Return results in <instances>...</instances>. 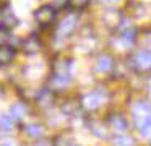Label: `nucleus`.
<instances>
[{"label": "nucleus", "instance_id": "1", "mask_svg": "<svg viewBox=\"0 0 151 146\" xmlns=\"http://www.w3.org/2000/svg\"><path fill=\"white\" fill-rule=\"evenodd\" d=\"M133 120L138 132L141 135H148L151 130V106L148 102H140L133 107Z\"/></svg>", "mask_w": 151, "mask_h": 146}, {"label": "nucleus", "instance_id": "2", "mask_svg": "<svg viewBox=\"0 0 151 146\" xmlns=\"http://www.w3.org/2000/svg\"><path fill=\"white\" fill-rule=\"evenodd\" d=\"M55 8L52 5H42L34 12V19L39 23L41 26H49L55 19Z\"/></svg>", "mask_w": 151, "mask_h": 146}, {"label": "nucleus", "instance_id": "3", "mask_svg": "<svg viewBox=\"0 0 151 146\" xmlns=\"http://www.w3.org/2000/svg\"><path fill=\"white\" fill-rule=\"evenodd\" d=\"M132 67L138 71L151 70V50H140L132 57Z\"/></svg>", "mask_w": 151, "mask_h": 146}, {"label": "nucleus", "instance_id": "4", "mask_svg": "<svg viewBox=\"0 0 151 146\" xmlns=\"http://www.w3.org/2000/svg\"><path fill=\"white\" fill-rule=\"evenodd\" d=\"M106 96L101 93V91H93L89 94H85L81 99V106L85 107L86 110H96L102 102H104Z\"/></svg>", "mask_w": 151, "mask_h": 146}, {"label": "nucleus", "instance_id": "5", "mask_svg": "<svg viewBox=\"0 0 151 146\" xmlns=\"http://www.w3.org/2000/svg\"><path fill=\"white\" fill-rule=\"evenodd\" d=\"M70 83V75L68 73H60V71H52L49 78V86L52 91H60L67 88Z\"/></svg>", "mask_w": 151, "mask_h": 146}, {"label": "nucleus", "instance_id": "6", "mask_svg": "<svg viewBox=\"0 0 151 146\" xmlns=\"http://www.w3.org/2000/svg\"><path fill=\"white\" fill-rule=\"evenodd\" d=\"M41 47H42V44H41L39 37H37V36H34V34L28 36V37L23 41V44H21L23 52H24V54H29V55L37 54V52L41 50Z\"/></svg>", "mask_w": 151, "mask_h": 146}, {"label": "nucleus", "instance_id": "7", "mask_svg": "<svg viewBox=\"0 0 151 146\" xmlns=\"http://www.w3.org/2000/svg\"><path fill=\"white\" fill-rule=\"evenodd\" d=\"M75 29H76V16L75 15H68L60 21L57 31H59L60 36H68V34H72Z\"/></svg>", "mask_w": 151, "mask_h": 146}, {"label": "nucleus", "instance_id": "8", "mask_svg": "<svg viewBox=\"0 0 151 146\" xmlns=\"http://www.w3.org/2000/svg\"><path fill=\"white\" fill-rule=\"evenodd\" d=\"M112 68H114V58H112L111 55L104 54L98 58V62H96V71H99V73H107Z\"/></svg>", "mask_w": 151, "mask_h": 146}, {"label": "nucleus", "instance_id": "9", "mask_svg": "<svg viewBox=\"0 0 151 146\" xmlns=\"http://www.w3.org/2000/svg\"><path fill=\"white\" fill-rule=\"evenodd\" d=\"M109 125H111V128H114L115 132L124 133L125 130H127L128 123H127V120H125L124 115H120V114H115V115H111V119H109Z\"/></svg>", "mask_w": 151, "mask_h": 146}, {"label": "nucleus", "instance_id": "10", "mask_svg": "<svg viewBox=\"0 0 151 146\" xmlns=\"http://www.w3.org/2000/svg\"><path fill=\"white\" fill-rule=\"evenodd\" d=\"M36 104L39 107H42V109L52 106V93H50V89H42L41 91V93L37 94V97H36Z\"/></svg>", "mask_w": 151, "mask_h": 146}, {"label": "nucleus", "instance_id": "11", "mask_svg": "<svg viewBox=\"0 0 151 146\" xmlns=\"http://www.w3.org/2000/svg\"><path fill=\"white\" fill-rule=\"evenodd\" d=\"M15 57V49L10 45H2L0 47V65H8L12 63Z\"/></svg>", "mask_w": 151, "mask_h": 146}, {"label": "nucleus", "instance_id": "12", "mask_svg": "<svg viewBox=\"0 0 151 146\" xmlns=\"http://www.w3.org/2000/svg\"><path fill=\"white\" fill-rule=\"evenodd\" d=\"M17 23H18V19H17V16H15L12 12L4 13L2 18H0V24L4 26L5 29H10V28H13V26H17Z\"/></svg>", "mask_w": 151, "mask_h": 146}, {"label": "nucleus", "instance_id": "13", "mask_svg": "<svg viewBox=\"0 0 151 146\" xmlns=\"http://www.w3.org/2000/svg\"><path fill=\"white\" fill-rule=\"evenodd\" d=\"M10 115L13 117L15 120L23 119V117L26 115V106H24V104H21V102H17L15 106H12V109H10Z\"/></svg>", "mask_w": 151, "mask_h": 146}, {"label": "nucleus", "instance_id": "14", "mask_svg": "<svg viewBox=\"0 0 151 146\" xmlns=\"http://www.w3.org/2000/svg\"><path fill=\"white\" fill-rule=\"evenodd\" d=\"M24 132H26L29 136H33V138H37V136L42 135V128H41L39 125H36V123H29V125H26L24 127Z\"/></svg>", "mask_w": 151, "mask_h": 146}, {"label": "nucleus", "instance_id": "15", "mask_svg": "<svg viewBox=\"0 0 151 146\" xmlns=\"http://www.w3.org/2000/svg\"><path fill=\"white\" fill-rule=\"evenodd\" d=\"M13 117L12 115H2L0 117V128L2 130H10L13 127Z\"/></svg>", "mask_w": 151, "mask_h": 146}, {"label": "nucleus", "instance_id": "16", "mask_svg": "<svg viewBox=\"0 0 151 146\" xmlns=\"http://www.w3.org/2000/svg\"><path fill=\"white\" fill-rule=\"evenodd\" d=\"M133 145V140L128 138V136H117L114 140V146H132Z\"/></svg>", "mask_w": 151, "mask_h": 146}, {"label": "nucleus", "instance_id": "17", "mask_svg": "<svg viewBox=\"0 0 151 146\" xmlns=\"http://www.w3.org/2000/svg\"><path fill=\"white\" fill-rule=\"evenodd\" d=\"M76 107H78V102H73V101H68V102H67L65 106H62V110L67 114V115H72V114L76 110Z\"/></svg>", "mask_w": 151, "mask_h": 146}, {"label": "nucleus", "instance_id": "18", "mask_svg": "<svg viewBox=\"0 0 151 146\" xmlns=\"http://www.w3.org/2000/svg\"><path fill=\"white\" fill-rule=\"evenodd\" d=\"M8 39H10L8 29H5L4 26H0V47H2V45H7Z\"/></svg>", "mask_w": 151, "mask_h": 146}, {"label": "nucleus", "instance_id": "19", "mask_svg": "<svg viewBox=\"0 0 151 146\" xmlns=\"http://www.w3.org/2000/svg\"><path fill=\"white\" fill-rule=\"evenodd\" d=\"M68 3H70V0H54V8L55 10H62V8H65V6H68Z\"/></svg>", "mask_w": 151, "mask_h": 146}, {"label": "nucleus", "instance_id": "20", "mask_svg": "<svg viewBox=\"0 0 151 146\" xmlns=\"http://www.w3.org/2000/svg\"><path fill=\"white\" fill-rule=\"evenodd\" d=\"M34 146H50V145H49V143H47V141H37V143H36V145H34Z\"/></svg>", "mask_w": 151, "mask_h": 146}, {"label": "nucleus", "instance_id": "21", "mask_svg": "<svg viewBox=\"0 0 151 146\" xmlns=\"http://www.w3.org/2000/svg\"><path fill=\"white\" fill-rule=\"evenodd\" d=\"M102 2H111V0H102Z\"/></svg>", "mask_w": 151, "mask_h": 146}]
</instances>
